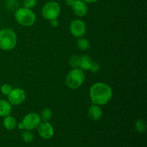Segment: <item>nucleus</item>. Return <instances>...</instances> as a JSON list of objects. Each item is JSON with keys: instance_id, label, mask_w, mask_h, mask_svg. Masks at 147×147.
<instances>
[{"instance_id": "f257e3e1", "label": "nucleus", "mask_w": 147, "mask_h": 147, "mask_svg": "<svg viewBox=\"0 0 147 147\" xmlns=\"http://www.w3.org/2000/svg\"><path fill=\"white\" fill-rule=\"evenodd\" d=\"M113 96V91L109 85L98 82L90 88V97L93 104L103 106L109 103Z\"/></svg>"}, {"instance_id": "f03ea898", "label": "nucleus", "mask_w": 147, "mask_h": 147, "mask_svg": "<svg viewBox=\"0 0 147 147\" xmlns=\"http://www.w3.org/2000/svg\"><path fill=\"white\" fill-rule=\"evenodd\" d=\"M17 37L15 32L10 28L0 30V49L11 50L17 45Z\"/></svg>"}, {"instance_id": "7ed1b4c3", "label": "nucleus", "mask_w": 147, "mask_h": 147, "mask_svg": "<svg viewBox=\"0 0 147 147\" xmlns=\"http://www.w3.org/2000/svg\"><path fill=\"white\" fill-rule=\"evenodd\" d=\"M14 17L17 22L24 27H30L36 21V15L30 9L22 7L17 9L14 12Z\"/></svg>"}, {"instance_id": "20e7f679", "label": "nucleus", "mask_w": 147, "mask_h": 147, "mask_svg": "<svg viewBox=\"0 0 147 147\" xmlns=\"http://www.w3.org/2000/svg\"><path fill=\"white\" fill-rule=\"evenodd\" d=\"M85 81V74L80 68H73L67 74L65 83L71 89H77L83 84Z\"/></svg>"}, {"instance_id": "39448f33", "label": "nucleus", "mask_w": 147, "mask_h": 147, "mask_svg": "<svg viewBox=\"0 0 147 147\" xmlns=\"http://www.w3.org/2000/svg\"><path fill=\"white\" fill-rule=\"evenodd\" d=\"M60 5L55 1H50L46 3L42 9V15L45 19L52 20L57 19L60 14Z\"/></svg>"}, {"instance_id": "423d86ee", "label": "nucleus", "mask_w": 147, "mask_h": 147, "mask_svg": "<svg viewBox=\"0 0 147 147\" xmlns=\"http://www.w3.org/2000/svg\"><path fill=\"white\" fill-rule=\"evenodd\" d=\"M22 123L24 126V129L32 131L37 129L41 123V119L37 113H30L24 116Z\"/></svg>"}, {"instance_id": "0eeeda50", "label": "nucleus", "mask_w": 147, "mask_h": 147, "mask_svg": "<svg viewBox=\"0 0 147 147\" xmlns=\"http://www.w3.org/2000/svg\"><path fill=\"white\" fill-rule=\"evenodd\" d=\"M70 32L72 35L75 37H81L86 34V25L84 22L81 20H75L71 22L70 24Z\"/></svg>"}, {"instance_id": "6e6552de", "label": "nucleus", "mask_w": 147, "mask_h": 147, "mask_svg": "<svg viewBox=\"0 0 147 147\" xmlns=\"http://www.w3.org/2000/svg\"><path fill=\"white\" fill-rule=\"evenodd\" d=\"M26 99V93L22 88H14L8 95L9 102L11 105L17 106L22 104Z\"/></svg>"}, {"instance_id": "1a4fd4ad", "label": "nucleus", "mask_w": 147, "mask_h": 147, "mask_svg": "<svg viewBox=\"0 0 147 147\" xmlns=\"http://www.w3.org/2000/svg\"><path fill=\"white\" fill-rule=\"evenodd\" d=\"M37 129H38V134L44 139H51L54 135V129L49 122H42L40 123Z\"/></svg>"}, {"instance_id": "9d476101", "label": "nucleus", "mask_w": 147, "mask_h": 147, "mask_svg": "<svg viewBox=\"0 0 147 147\" xmlns=\"http://www.w3.org/2000/svg\"><path fill=\"white\" fill-rule=\"evenodd\" d=\"M72 9L73 12L78 17H83L86 16L88 13V6L83 0H76L72 4Z\"/></svg>"}, {"instance_id": "9b49d317", "label": "nucleus", "mask_w": 147, "mask_h": 147, "mask_svg": "<svg viewBox=\"0 0 147 147\" xmlns=\"http://www.w3.org/2000/svg\"><path fill=\"white\" fill-rule=\"evenodd\" d=\"M88 117L93 121H98L100 120L103 116V111L100 107L98 105L93 104L88 109Z\"/></svg>"}, {"instance_id": "f8f14e48", "label": "nucleus", "mask_w": 147, "mask_h": 147, "mask_svg": "<svg viewBox=\"0 0 147 147\" xmlns=\"http://www.w3.org/2000/svg\"><path fill=\"white\" fill-rule=\"evenodd\" d=\"M11 105L9 101H7L3 99H0V116L1 117H5L9 116L11 113Z\"/></svg>"}, {"instance_id": "ddd939ff", "label": "nucleus", "mask_w": 147, "mask_h": 147, "mask_svg": "<svg viewBox=\"0 0 147 147\" xmlns=\"http://www.w3.org/2000/svg\"><path fill=\"white\" fill-rule=\"evenodd\" d=\"M93 63L91 57L88 55H83L80 57V67L82 70H90L91 65Z\"/></svg>"}, {"instance_id": "4468645a", "label": "nucleus", "mask_w": 147, "mask_h": 147, "mask_svg": "<svg viewBox=\"0 0 147 147\" xmlns=\"http://www.w3.org/2000/svg\"><path fill=\"white\" fill-rule=\"evenodd\" d=\"M3 125H4L5 129H7V130H13V129H15L17 125V121H16V119L13 116L9 115V116H7L4 117V121H3Z\"/></svg>"}, {"instance_id": "2eb2a0df", "label": "nucleus", "mask_w": 147, "mask_h": 147, "mask_svg": "<svg viewBox=\"0 0 147 147\" xmlns=\"http://www.w3.org/2000/svg\"><path fill=\"white\" fill-rule=\"evenodd\" d=\"M76 45H77V47L80 50H83V51H86L90 47V42H89L88 40L85 38H83V37H79L76 40Z\"/></svg>"}, {"instance_id": "dca6fc26", "label": "nucleus", "mask_w": 147, "mask_h": 147, "mask_svg": "<svg viewBox=\"0 0 147 147\" xmlns=\"http://www.w3.org/2000/svg\"><path fill=\"white\" fill-rule=\"evenodd\" d=\"M52 116H53V113H52V111L50 109H44L40 113V119L42 120L43 121L48 122L51 119Z\"/></svg>"}, {"instance_id": "f3484780", "label": "nucleus", "mask_w": 147, "mask_h": 147, "mask_svg": "<svg viewBox=\"0 0 147 147\" xmlns=\"http://www.w3.org/2000/svg\"><path fill=\"white\" fill-rule=\"evenodd\" d=\"M80 57L78 56L77 55H73L70 56V58H69V65L73 68H78L79 66H80Z\"/></svg>"}, {"instance_id": "a211bd4d", "label": "nucleus", "mask_w": 147, "mask_h": 147, "mask_svg": "<svg viewBox=\"0 0 147 147\" xmlns=\"http://www.w3.org/2000/svg\"><path fill=\"white\" fill-rule=\"evenodd\" d=\"M6 8L8 11H15L19 9V2L17 0H7L6 2Z\"/></svg>"}, {"instance_id": "6ab92c4d", "label": "nucleus", "mask_w": 147, "mask_h": 147, "mask_svg": "<svg viewBox=\"0 0 147 147\" xmlns=\"http://www.w3.org/2000/svg\"><path fill=\"white\" fill-rule=\"evenodd\" d=\"M22 139L26 143H31L34 140V135L30 130L26 129L22 133Z\"/></svg>"}, {"instance_id": "aec40b11", "label": "nucleus", "mask_w": 147, "mask_h": 147, "mask_svg": "<svg viewBox=\"0 0 147 147\" xmlns=\"http://www.w3.org/2000/svg\"><path fill=\"white\" fill-rule=\"evenodd\" d=\"M135 128L136 131L139 133H144L146 129V122L143 120H139L136 122L135 124Z\"/></svg>"}, {"instance_id": "412c9836", "label": "nucleus", "mask_w": 147, "mask_h": 147, "mask_svg": "<svg viewBox=\"0 0 147 147\" xmlns=\"http://www.w3.org/2000/svg\"><path fill=\"white\" fill-rule=\"evenodd\" d=\"M37 4V0H24L23 1V7L30 9L34 7Z\"/></svg>"}, {"instance_id": "4be33fe9", "label": "nucleus", "mask_w": 147, "mask_h": 147, "mask_svg": "<svg viewBox=\"0 0 147 147\" xmlns=\"http://www.w3.org/2000/svg\"><path fill=\"white\" fill-rule=\"evenodd\" d=\"M12 90V88L11 86H9V84H4L1 86V92L4 95H7L8 96L10 92Z\"/></svg>"}, {"instance_id": "5701e85b", "label": "nucleus", "mask_w": 147, "mask_h": 147, "mask_svg": "<svg viewBox=\"0 0 147 147\" xmlns=\"http://www.w3.org/2000/svg\"><path fill=\"white\" fill-rule=\"evenodd\" d=\"M100 65L98 63H97V62L93 61V63H92L91 65V67H90V71L93 72V73H98V72L100 71Z\"/></svg>"}, {"instance_id": "b1692460", "label": "nucleus", "mask_w": 147, "mask_h": 147, "mask_svg": "<svg viewBox=\"0 0 147 147\" xmlns=\"http://www.w3.org/2000/svg\"><path fill=\"white\" fill-rule=\"evenodd\" d=\"M50 25L53 28H56L59 26V20L57 19H53L50 20Z\"/></svg>"}, {"instance_id": "393cba45", "label": "nucleus", "mask_w": 147, "mask_h": 147, "mask_svg": "<svg viewBox=\"0 0 147 147\" xmlns=\"http://www.w3.org/2000/svg\"><path fill=\"white\" fill-rule=\"evenodd\" d=\"M65 1L66 4H67V5L70 6V7H71L72 4H73V3H74L75 1H76V0H65Z\"/></svg>"}, {"instance_id": "a878e982", "label": "nucleus", "mask_w": 147, "mask_h": 147, "mask_svg": "<svg viewBox=\"0 0 147 147\" xmlns=\"http://www.w3.org/2000/svg\"><path fill=\"white\" fill-rule=\"evenodd\" d=\"M83 1H85L86 3H94L98 1V0H83Z\"/></svg>"}, {"instance_id": "bb28decb", "label": "nucleus", "mask_w": 147, "mask_h": 147, "mask_svg": "<svg viewBox=\"0 0 147 147\" xmlns=\"http://www.w3.org/2000/svg\"><path fill=\"white\" fill-rule=\"evenodd\" d=\"M17 126H18V129H24V126H23L22 123H18V124H17Z\"/></svg>"}]
</instances>
